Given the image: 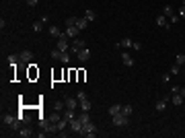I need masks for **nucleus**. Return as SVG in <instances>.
<instances>
[{"instance_id": "obj_1", "label": "nucleus", "mask_w": 185, "mask_h": 138, "mask_svg": "<svg viewBox=\"0 0 185 138\" xmlns=\"http://www.w3.org/2000/svg\"><path fill=\"white\" fill-rule=\"evenodd\" d=\"M78 136H87V138H95L97 136V126L93 122H87L82 124V130L78 132Z\"/></svg>"}, {"instance_id": "obj_2", "label": "nucleus", "mask_w": 185, "mask_h": 138, "mask_svg": "<svg viewBox=\"0 0 185 138\" xmlns=\"http://www.w3.org/2000/svg\"><path fill=\"white\" fill-rule=\"evenodd\" d=\"M76 99H78V107H80L82 111H91V101H89V97H87V93L84 91H78L76 93Z\"/></svg>"}, {"instance_id": "obj_3", "label": "nucleus", "mask_w": 185, "mask_h": 138, "mask_svg": "<svg viewBox=\"0 0 185 138\" xmlns=\"http://www.w3.org/2000/svg\"><path fill=\"white\" fill-rule=\"evenodd\" d=\"M52 58H54V60H60V62H64V64H70V54L68 52H62V49H58V48L52 49Z\"/></svg>"}, {"instance_id": "obj_4", "label": "nucleus", "mask_w": 185, "mask_h": 138, "mask_svg": "<svg viewBox=\"0 0 185 138\" xmlns=\"http://www.w3.org/2000/svg\"><path fill=\"white\" fill-rule=\"evenodd\" d=\"M82 48H87V41L80 39V37H74V41L70 43V54H78Z\"/></svg>"}, {"instance_id": "obj_5", "label": "nucleus", "mask_w": 185, "mask_h": 138, "mask_svg": "<svg viewBox=\"0 0 185 138\" xmlns=\"http://www.w3.org/2000/svg\"><path fill=\"white\" fill-rule=\"evenodd\" d=\"M111 122H113V126H128L130 124V116L117 113V116H111Z\"/></svg>"}, {"instance_id": "obj_6", "label": "nucleus", "mask_w": 185, "mask_h": 138, "mask_svg": "<svg viewBox=\"0 0 185 138\" xmlns=\"http://www.w3.org/2000/svg\"><path fill=\"white\" fill-rule=\"evenodd\" d=\"M56 48L62 49V52H70V41H68V37L64 35V37H60L58 39V43H56Z\"/></svg>"}, {"instance_id": "obj_7", "label": "nucleus", "mask_w": 185, "mask_h": 138, "mask_svg": "<svg viewBox=\"0 0 185 138\" xmlns=\"http://www.w3.org/2000/svg\"><path fill=\"white\" fill-rule=\"evenodd\" d=\"M78 33H80V29L76 27H66L64 29V35H66V37H68V39H74V37H78Z\"/></svg>"}, {"instance_id": "obj_8", "label": "nucleus", "mask_w": 185, "mask_h": 138, "mask_svg": "<svg viewBox=\"0 0 185 138\" xmlns=\"http://www.w3.org/2000/svg\"><path fill=\"white\" fill-rule=\"evenodd\" d=\"M48 31H49V35H52L54 39H60V37H64V31H62V29L58 27V25H52V27H49Z\"/></svg>"}, {"instance_id": "obj_9", "label": "nucleus", "mask_w": 185, "mask_h": 138, "mask_svg": "<svg viewBox=\"0 0 185 138\" xmlns=\"http://www.w3.org/2000/svg\"><path fill=\"white\" fill-rule=\"evenodd\" d=\"M17 134H19V136H23V138H29V136H33L35 132H33V128H31V126H23Z\"/></svg>"}, {"instance_id": "obj_10", "label": "nucleus", "mask_w": 185, "mask_h": 138, "mask_svg": "<svg viewBox=\"0 0 185 138\" xmlns=\"http://www.w3.org/2000/svg\"><path fill=\"white\" fill-rule=\"evenodd\" d=\"M76 58H78V60H80V62H87V60H89V58H91V49L82 48L80 52H78V54H76Z\"/></svg>"}, {"instance_id": "obj_11", "label": "nucleus", "mask_w": 185, "mask_h": 138, "mask_svg": "<svg viewBox=\"0 0 185 138\" xmlns=\"http://www.w3.org/2000/svg\"><path fill=\"white\" fill-rule=\"evenodd\" d=\"M19 58H21V64H31V60H33V54H31V52H21Z\"/></svg>"}, {"instance_id": "obj_12", "label": "nucleus", "mask_w": 185, "mask_h": 138, "mask_svg": "<svg viewBox=\"0 0 185 138\" xmlns=\"http://www.w3.org/2000/svg\"><path fill=\"white\" fill-rule=\"evenodd\" d=\"M70 130H72V132H76V134H78V132L82 130V122L78 120V117H74V120L70 122Z\"/></svg>"}, {"instance_id": "obj_13", "label": "nucleus", "mask_w": 185, "mask_h": 138, "mask_svg": "<svg viewBox=\"0 0 185 138\" xmlns=\"http://www.w3.org/2000/svg\"><path fill=\"white\" fill-rule=\"evenodd\" d=\"M156 25H158V27L169 29V25H171V23L167 21V14H158V17H156Z\"/></svg>"}, {"instance_id": "obj_14", "label": "nucleus", "mask_w": 185, "mask_h": 138, "mask_svg": "<svg viewBox=\"0 0 185 138\" xmlns=\"http://www.w3.org/2000/svg\"><path fill=\"white\" fill-rule=\"evenodd\" d=\"M64 103H66L68 109H76V107H78V99H74V97H66V101H64Z\"/></svg>"}, {"instance_id": "obj_15", "label": "nucleus", "mask_w": 185, "mask_h": 138, "mask_svg": "<svg viewBox=\"0 0 185 138\" xmlns=\"http://www.w3.org/2000/svg\"><path fill=\"white\" fill-rule=\"evenodd\" d=\"M121 62H123V66H134V58H132L128 52H123L121 54Z\"/></svg>"}, {"instance_id": "obj_16", "label": "nucleus", "mask_w": 185, "mask_h": 138, "mask_svg": "<svg viewBox=\"0 0 185 138\" xmlns=\"http://www.w3.org/2000/svg\"><path fill=\"white\" fill-rule=\"evenodd\" d=\"M171 103H173V105H181V103H183V95H181L179 91H175V93H173V97H171Z\"/></svg>"}, {"instance_id": "obj_17", "label": "nucleus", "mask_w": 185, "mask_h": 138, "mask_svg": "<svg viewBox=\"0 0 185 138\" xmlns=\"http://www.w3.org/2000/svg\"><path fill=\"white\" fill-rule=\"evenodd\" d=\"M132 45H134V41H132L130 37H123V39L117 41V48H132Z\"/></svg>"}, {"instance_id": "obj_18", "label": "nucleus", "mask_w": 185, "mask_h": 138, "mask_svg": "<svg viewBox=\"0 0 185 138\" xmlns=\"http://www.w3.org/2000/svg\"><path fill=\"white\" fill-rule=\"evenodd\" d=\"M62 116H64V120H68V122H72V120L76 117V113H74V109H68V107H66Z\"/></svg>"}, {"instance_id": "obj_19", "label": "nucleus", "mask_w": 185, "mask_h": 138, "mask_svg": "<svg viewBox=\"0 0 185 138\" xmlns=\"http://www.w3.org/2000/svg\"><path fill=\"white\" fill-rule=\"evenodd\" d=\"M167 103H169V99H158V101H156V105H154V109H156V111H164Z\"/></svg>"}, {"instance_id": "obj_20", "label": "nucleus", "mask_w": 185, "mask_h": 138, "mask_svg": "<svg viewBox=\"0 0 185 138\" xmlns=\"http://www.w3.org/2000/svg\"><path fill=\"white\" fill-rule=\"evenodd\" d=\"M8 64H10V66H17V64L21 62V58H19V54H10L8 56V60H6Z\"/></svg>"}, {"instance_id": "obj_21", "label": "nucleus", "mask_w": 185, "mask_h": 138, "mask_svg": "<svg viewBox=\"0 0 185 138\" xmlns=\"http://www.w3.org/2000/svg\"><path fill=\"white\" fill-rule=\"evenodd\" d=\"M117 113H121V105H119V103H113L109 107V116H117Z\"/></svg>"}, {"instance_id": "obj_22", "label": "nucleus", "mask_w": 185, "mask_h": 138, "mask_svg": "<svg viewBox=\"0 0 185 138\" xmlns=\"http://www.w3.org/2000/svg\"><path fill=\"white\" fill-rule=\"evenodd\" d=\"M48 117L52 120V122H56V124H58V122L62 120V113H60V111H56V109H54V111H52V113H49Z\"/></svg>"}, {"instance_id": "obj_23", "label": "nucleus", "mask_w": 185, "mask_h": 138, "mask_svg": "<svg viewBox=\"0 0 185 138\" xmlns=\"http://www.w3.org/2000/svg\"><path fill=\"white\" fill-rule=\"evenodd\" d=\"M84 19H87V21H95V19H97V13H95V10H91V8H89V10H87V13H84Z\"/></svg>"}, {"instance_id": "obj_24", "label": "nucleus", "mask_w": 185, "mask_h": 138, "mask_svg": "<svg viewBox=\"0 0 185 138\" xmlns=\"http://www.w3.org/2000/svg\"><path fill=\"white\" fill-rule=\"evenodd\" d=\"M64 107H66V103H64V101H56V103H54V109L60 111V113H64Z\"/></svg>"}, {"instance_id": "obj_25", "label": "nucleus", "mask_w": 185, "mask_h": 138, "mask_svg": "<svg viewBox=\"0 0 185 138\" xmlns=\"http://www.w3.org/2000/svg\"><path fill=\"white\" fill-rule=\"evenodd\" d=\"M76 19H78V17H66V21H64V23H66V27H74Z\"/></svg>"}, {"instance_id": "obj_26", "label": "nucleus", "mask_w": 185, "mask_h": 138, "mask_svg": "<svg viewBox=\"0 0 185 138\" xmlns=\"http://www.w3.org/2000/svg\"><path fill=\"white\" fill-rule=\"evenodd\" d=\"M87 23H89V21H87L84 17H82V19H76V27H78V29H80V31H82V29L87 27Z\"/></svg>"}, {"instance_id": "obj_27", "label": "nucleus", "mask_w": 185, "mask_h": 138, "mask_svg": "<svg viewBox=\"0 0 185 138\" xmlns=\"http://www.w3.org/2000/svg\"><path fill=\"white\" fill-rule=\"evenodd\" d=\"M132 111H134V107H132V105H121V113H125V116H132Z\"/></svg>"}, {"instance_id": "obj_28", "label": "nucleus", "mask_w": 185, "mask_h": 138, "mask_svg": "<svg viewBox=\"0 0 185 138\" xmlns=\"http://www.w3.org/2000/svg\"><path fill=\"white\" fill-rule=\"evenodd\" d=\"M163 14H167V17H171V14H175V10H173L171 4H167V6L163 8Z\"/></svg>"}, {"instance_id": "obj_29", "label": "nucleus", "mask_w": 185, "mask_h": 138, "mask_svg": "<svg viewBox=\"0 0 185 138\" xmlns=\"http://www.w3.org/2000/svg\"><path fill=\"white\" fill-rule=\"evenodd\" d=\"M33 29L37 31V33H39V31H43V21H35L33 23Z\"/></svg>"}, {"instance_id": "obj_30", "label": "nucleus", "mask_w": 185, "mask_h": 138, "mask_svg": "<svg viewBox=\"0 0 185 138\" xmlns=\"http://www.w3.org/2000/svg\"><path fill=\"white\" fill-rule=\"evenodd\" d=\"M175 64L183 66V64H185V54H177V60H175Z\"/></svg>"}, {"instance_id": "obj_31", "label": "nucleus", "mask_w": 185, "mask_h": 138, "mask_svg": "<svg viewBox=\"0 0 185 138\" xmlns=\"http://www.w3.org/2000/svg\"><path fill=\"white\" fill-rule=\"evenodd\" d=\"M179 19H181L179 14H171V17H169V23H171V25H175V23H177Z\"/></svg>"}, {"instance_id": "obj_32", "label": "nucleus", "mask_w": 185, "mask_h": 138, "mask_svg": "<svg viewBox=\"0 0 185 138\" xmlns=\"http://www.w3.org/2000/svg\"><path fill=\"white\" fill-rule=\"evenodd\" d=\"M179 72H181V66H179V64L171 66V74H179Z\"/></svg>"}, {"instance_id": "obj_33", "label": "nucleus", "mask_w": 185, "mask_h": 138, "mask_svg": "<svg viewBox=\"0 0 185 138\" xmlns=\"http://www.w3.org/2000/svg\"><path fill=\"white\" fill-rule=\"evenodd\" d=\"M132 49H136V52H138V49H142V43H140V41H134V45H132Z\"/></svg>"}, {"instance_id": "obj_34", "label": "nucleus", "mask_w": 185, "mask_h": 138, "mask_svg": "<svg viewBox=\"0 0 185 138\" xmlns=\"http://www.w3.org/2000/svg\"><path fill=\"white\" fill-rule=\"evenodd\" d=\"M25 2H27L29 6H37V2H39V0H25Z\"/></svg>"}, {"instance_id": "obj_35", "label": "nucleus", "mask_w": 185, "mask_h": 138, "mask_svg": "<svg viewBox=\"0 0 185 138\" xmlns=\"http://www.w3.org/2000/svg\"><path fill=\"white\" fill-rule=\"evenodd\" d=\"M179 17H185V4H181V8H179Z\"/></svg>"}, {"instance_id": "obj_36", "label": "nucleus", "mask_w": 185, "mask_h": 138, "mask_svg": "<svg viewBox=\"0 0 185 138\" xmlns=\"http://www.w3.org/2000/svg\"><path fill=\"white\" fill-rule=\"evenodd\" d=\"M163 81H164V83H169V81H171V72H167V74H163Z\"/></svg>"}, {"instance_id": "obj_37", "label": "nucleus", "mask_w": 185, "mask_h": 138, "mask_svg": "<svg viewBox=\"0 0 185 138\" xmlns=\"http://www.w3.org/2000/svg\"><path fill=\"white\" fill-rule=\"evenodd\" d=\"M179 93L183 95V99H185V87H179Z\"/></svg>"}, {"instance_id": "obj_38", "label": "nucleus", "mask_w": 185, "mask_h": 138, "mask_svg": "<svg viewBox=\"0 0 185 138\" xmlns=\"http://www.w3.org/2000/svg\"><path fill=\"white\" fill-rule=\"evenodd\" d=\"M183 4H185V0H183Z\"/></svg>"}]
</instances>
